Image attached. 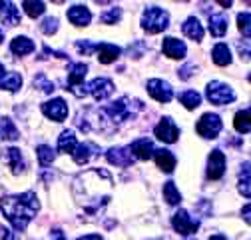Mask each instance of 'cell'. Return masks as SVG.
Instances as JSON below:
<instances>
[{
	"mask_svg": "<svg viewBox=\"0 0 251 240\" xmlns=\"http://www.w3.org/2000/svg\"><path fill=\"white\" fill-rule=\"evenodd\" d=\"M0 208L6 216V220L14 226L16 232H24L40 210L38 196L34 192H24V194H10L0 198Z\"/></svg>",
	"mask_w": 251,
	"mask_h": 240,
	"instance_id": "cell-1",
	"label": "cell"
},
{
	"mask_svg": "<svg viewBox=\"0 0 251 240\" xmlns=\"http://www.w3.org/2000/svg\"><path fill=\"white\" fill-rule=\"evenodd\" d=\"M144 104L140 100H132L130 96H122L118 98L116 102H110L108 106L102 108V114L110 120L114 126L126 122V120H130L136 116V110H142Z\"/></svg>",
	"mask_w": 251,
	"mask_h": 240,
	"instance_id": "cell-2",
	"label": "cell"
},
{
	"mask_svg": "<svg viewBox=\"0 0 251 240\" xmlns=\"http://www.w3.org/2000/svg\"><path fill=\"white\" fill-rule=\"evenodd\" d=\"M170 26V14L168 10L160 6H148L142 14V28L148 34H158Z\"/></svg>",
	"mask_w": 251,
	"mask_h": 240,
	"instance_id": "cell-3",
	"label": "cell"
},
{
	"mask_svg": "<svg viewBox=\"0 0 251 240\" xmlns=\"http://www.w3.org/2000/svg\"><path fill=\"white\" fill-rule=\"evenodd\" d=\"M205 94H207V100L211 104H217V106H226L229 102L235 100V92L224 82H219V80H213L207 84L205 88Z\"/></svg>",
	"mask_w": 251,
	"mask_h": 240,
	"instance_id": "cell-4",
	"label": "cell"
},
{
	"mask_svg": "<svg viewBox=\"0 0 251 240\" xmlns=\"http://www.w3.org/2000/svg\"><path fill=\"white\" fill-rule=\"evenodd\" d=\"M86 72H88V64L84 62H78V64H72L70 70H68V88L70 92L78 98L86 96V86H84V78H86Z\"/></svg>",
	"mask_w": 251,
	"mask_h": 240,
	"instance_id": "cell-5",
	"label": "cell"
},
{
	"mask_svg": "<svg viewBox=\"0 0 251 240\" xmlns=\"http://www.w3.org/2000/svg\"><path fill=\"white\" fill-rule=\"evenodd\" d=\"M172 226L177 234L181 236H190V234H196L198 228H200V220H196L194 216H190L187 210H177V212L172 216Z\"/></svg>",
	"mask_w": 251,
	"mask_h": 240,
	"instance_id": "cell-6",
	"label": "cell"
},
{
	"mask_svg": "<svg viewBox=\"0 0 251 240\" xmlns=\"http://www.w3.org/2000/svg\"><path fill=\"white\" fill-rule=\"evenodd\" d=\"M222 128H224L222 118H219L217 114H213V112L203 114V116L198 120V124H196L198 134L203 136V138H217V134L222 132Z\"/></svg>",
	"mask_w": 251,
	"mask_h": 240,
	"instance_id": "cell-7",
	"label": "cell"
},
{
	"mask_svg": "<svg viewBox=\"0 0 251 240\" xmlns=\"http://www.w3.org/2000/svg\"><path fill=\"white\" fill-rule=\"evenodd\" d=\"M146 86H148L150 96H151L153 100L162 102V104H166V102H170V100L174 98V88H172L170 82H166V80L151 78V80H148Z\"/></svg>",
	"mask_w": 251,
	"mask_h": 240,
	"instance_id": "cell-8",
	"label": "cell"
},
{
	"mask_svg": "<svg viewBox=\"0 0 251 240\" xmlns=\"http://www.w3.org/2000/svg\"><path fill=\"white\" fill-rule=\"evenodd\" d=\"M153 134H155V138L166 142V144H174L179 138V128L176 126V122H174L170 116H164L160 120V124L153 128Z\"/></svg>",
	"mask_w": 251,
	"mask_h": 240,
	"instance_id": "cell-9",
	"label": "cell"
},
{
	"mask_svg": "<svg viewBox=\"0 0 251 240\" xmlns=\"http://www.w3.org/2000/svg\"><path fill=\"white\" fill-rule=\"evenodd\" d=\"M42 112L50 120H54V122H62V120H66V116H68V104L64 98H52L42 104Z\"/></svg>",
	"mask_w": 251,
	"mask_h": 240,
	"instance_id": "cell-10",
	"label": "cell"
},
{
	"mask_svg": "<svg viewBox=\"0 0 251 240\" xmlns=\"http://www.w3.org/2000/svg\"><path fill=\"white\" fill-rule=\"evenodd\" d=\"M114 82L110 78H94L88 86H86V92L92 94L96 100H106L112 92H114Z\"/></svg>",
	"mask_w": 251,
	"mask_h": 240,
	"instance_id": "cell-11",
	"label": "cell"
},
{
	"mask_svg": "<svg viewBox=\"0 0 251 240\" xmlns=\"http://www.w3.org/2000/svg\"><path fill=\"white\" fill-rule=\"evenodd\" d=\"M226 172V154L222 150H213L207 158V178L219 180Z\"/></svg>",
	"mask_w": 251,
	"mask_h": 240,
	"instance_id": "cell-12",
	"label": "cell"
},
{
	"mask_svg": "<svg viewBox=\"0 0 251 240\" xmlns=\"http://www.w3.org/2000/svg\"><path fill=\"white\" fill-rule=\"evenodd\" d=\"M106 158L110 164H116V166H132L134 164V156L130 152V148L126 146H116V148H110L106 152Z\"/></svg>",
	"mask_w": 251,
	"mask_h": 240,
	"instance_id": "cell-13",
	"label": "cell"
},
{
	"mask_svg": "<svg viewBox=\"0 0 251 240\" xmlns=\"http://www.w3.org/2000/svg\"><path fill=\"white\" fill-rule=\"evenodd\" d=\"M153 150H155V148H153V144H151L150 138H138V140H134L132 146H130L132 156H134V158H140V160L151 158V156H153Z\"/></svg>",
	"mask_w": 251,
	"mask_h": 240,
	"instance_id": "cell-14",
	"label": "cell"
},
{
	"mask_svg": "<svg viewBox=\"0 0 251 240\" xmlns=\"http://www.w3.org/2000/svg\"><path fill=\"white\" fill-rule=\"evenodd\" d=\"M162 50H164V54H166V56H170V58H176V60H181V58H185V52H187L185 44H183L181 40L174 38V36H168V38H164V42H162Z\"/></svg>",
	"mask_w": 251,
	"mask_h": 240,
	"instance_id": "cell-15",
	"label": "cell"
},
{
	"mask_svg": "<svg viewBox=\"0 0 251 240\" xmlns=\"http://www.w3.org/2000/svg\"><path fill=\"white\" fill-rule=\"evenodd\" d=\"M98 152H100V148L96 144L84 142V144H76L74 152H72V158H74L76 164H86L94 154H98Z\"/></svg>",
	"mask_w": 251,
	"mask_h": 240,
	"instance_id": "cell-16",
	"label": "cell"
},
{
	"mask_svg": "<svg viewBox=\"0 0 251 240\" xmlns=\"http://www.w3.org/2000/svg\"><path fill=\"white\" fill-rule=\"evenodd\" d=\"M66 16H68V20H70L74 26H88L90 20H92L90 10H88L86 6H82V4H74L72 8H68Z\"/></svg>",
	"mask_w": 251,
	"mask_h": 240,
	"instance_id": "cell-17",
	"label": "cell"
},
{
	"mask_svg": "<svg viewBox=\"0 0 251 240\" xmlns=\"http://www.w3.org/2000/svg\"><path fill=\"white\" fill-rule=\"evenodd\" d=\"M0 20L6 26H16L20 24V12L14 2H0Z\"/></svg>",
	"mask_w": 251,
	"mask_h": 240,
	"instance_id": "cell-18",
	"label": "cell"
},
{
	"mask_svg": "<svg viewBox=\"0 0 251 240\" xmlns=\"http://www.w3.org/2000/svg\"><path fill=\"white\" fill-rule=\"evenodd\" d=\"M122 54V48L110 42H100L98 44V60L102 64H112L116 62V58Z\"/></svg>",
	"mask_w": 251,
	"mask_h": 240,
	"instance_id": "cell-19",
	"label": "cell"
},
{
	"mask_svg": "<svg viewBox=\"0 0 251 240\" xmlns=\"http://www.w3.org/2000/svg\"><path fill=\"white\" fill-rule=\"evenodd\" d=\"M153 158H155V164H158V168H162L168 174L174 172V168H176V156L170 152V150H166V148L153 150Z\"/></svg>",
	"mask_w": 251,
	"mask_h": 240,
	"instance_id": "cell-20",
	"label": "cell"
},
{
	"mask_svg": "<svg viewBox=\"0 0 251 240\" xmlns=\"http://www.w3.org/2000/svg\"><path fill=\"white\" fill-rule=\"evenodd\" d=\"M181 30H183V34H185L187 38H192V40H196V42H200V40L203 38V26L200 24V20H198L196 16L187 18V20L183 22Z\"/></svg>",
	"mask_w": 251,
	"mask_h": 240,
	"instance_id": "cell-21",
	"label": "cell"
},
{
	"mask_svg": "<svg viewBox=\"0 0 251 240\" xmlns=\"http://www.w3.org/2000/svg\"><path fill=\"white\" fill-rule=\"evenodd\" d=\"M209 32L215 38H222L227 32V16L226 14H211L209 16Z\"/></svg>",
	"mask_w": 251,
	"mask_h": 240,
	"instance_id": "cell-22",
	"label": "cell"
},
{
	"mask_svg": "<svg viewBox=\"0 0 251 240\" xmlns=\"http://www.w3.org/2000/svg\"><path fill=\"white\" fill-rule=\"evenodd\" d=\"M4 160H6V164L10 166V170L14 174H20L24 170V158H22L20 148H8L4 152Z\"/></svg>",
	"mask_w": 251,
	"mask_h": 240,
	"instance_id": "cell-23",
	"label": "cell"
},
{
	"mask_svg": "<svg viewBox=\"0 0 251 240\" xmlns=\"http://www.w3.org/2000/svg\"><path fill=\"white\" fill-rule=\"evenodd\" d=\"M211 58H213V62H215L217 66H227V64H231V52H229L227 44H224V42L215 44L213 50H211Z\"/></svg>",
	"mask_w": 251,
	"mask_h": 240,
	"instance_id": "cell-24",
	"label": "cell"
},
{
	"mask_svg": "<svg viewBox=\"0 0 251 240\" xmlns=\"http://www.w3.org/2000/svg\"><path fill=\"white\" fill-rule=\"evenodd\" d=\"M10 50H12L16 56H24V54L34 52V42L30 40L28 36H16V38L10 42Z\"/></svg>",
	"mask_w": 251,
	"mask_h": 240,
	"instance_id": "cell-25",
	"label": "cell"
},
{
	"mask_svg": "<svg viewBox=\"0 0 251 240\" xmlns=\"http://www.w3.org/2000/svg\"><path fill=\"white\" fill-rule=\"evenodd\" d=\"M74 148H76V134L74 130H64L60 136H58V150L60 152H74Z\"/></svg>",
	"mask_w": 251,
	"mask_h": 240,
	"instance_id": "cell-26",
	"label": "cell"
},
{
	"mask_svg": "<svg viewBox=\"0 0 251 240\" xmlns=\"http://www.w3.org/2000/svg\"><path fill=\"white\" fill-rule=\"evenodd\" d=\"M0 138L2 140H16L18 138V128L10 118H0Z\"/></svg>",
	"mask_w": 251,
	"mask_h": 240,
	"instance_id": "cell-27",
	"label": "cell"
},
{
	"mask_svg": "<svg viewBox=\"0 0 251 240\" xmlns=\"http://www.w3.org/2000/svg\"><path fill=\"white\" fill-rule=\"evenodd\" d=\"M177 98H179V102H181L187 110H194V108H198V106L201 104V94L196 92V90H185V92H181Z\"/></svg>",
	"mask_w": 251,
	"mask_h": 240,
	"instance_id": "cell-28",
	"label": "cell"
},
{
	"mask_svg": "<svg viewBox=\"0 0 251 240\" xmlns=\"http://www.w3.org/2000/svg\"><path fill=\"white\" fill-rule=\"evenodd\" d=\"M22 86V76L18 72H6L2 82H0V88L8 90V92H16V90H20Z\"/></svg>",
	"mask_w": 251,
	"mask_h": 240,
	"instance_id": "cell-29",
	"label": "cell"
},
{
	"mask_svg": "<svg viewBox=\"0 0 251 240\" xmlns=\"http://www.w3.org/2000/svg\"><path fill=\"white\" fill-rule=\"evenodd\" d=\"M233 126L239 134H247L251 130V124H249V108H243L235 114V120H233Z\"/></svg>",
	"mask_w": 251,
	"mask_h": 240,
	"instance_id": "cell-30",
	"label": "cell"
},
{
	"mask_svg": "<svg viewBox=\"0 0 251 240\" xmlns=\"http://www.w3.org/2000/svg\"><path fill=\"white\" fill-rule=\"evenodd\" d=\"M164 200L168 204H172V206H176V204L181 202V194H179V190L176 188V184L172 182V180L164 184Z\"/></svg>",
	"mask_w": 251,
	"mask_h": 240,
	"instance_id": "cell-31",
	"label": "cell"
},
{
	"mask_svg": "<svg viewBox=\"0 0 251 240\" xmlns=\"http://www.w3.org/2000/svg\"><path fill=\"white\" fill-rule=\"evenodd\" d=\"M36 156H38V160H40V166H48V164H52V162H54L56 152H54V150H52L50 146L40 144V146L36 148Z\"/></svg>",
	"mask_w": 251,
	"mask_h": 240,
	"instance_id": "cell-32",
	"label": "cell"
},
{
	"mask_svg": "<svg viewBox=\"0 0 251 240\" xmlns=\"http://www.w3.org/2000/svg\"><path fill=\"white\" fill-rule=\"evenodd\" d=\"M22 8H24V12H26L30 18H36V16L44 14L46 4H44V2H32V0H26V2H22Z\"/></svg>",
	"mask_w": 251,
	"mask_h": 240,
	"instance_id": "cell-33",
	"label": "cell"
},
{
	"mask_svg": "<svg viewBox=\"0 0 251 240\" xmlns=\"http://www.w3.org/2000/svg\"><path fill=\"white\" fill-rule=\"evenodd\" d=\"M239 192H241L245 198L251 196V190H249V162H245L243 172H241V178H239Z\"/></svg>",
	"mask_w": 251,
	"mask_h": 240,
	"instance_id": "cell-34",
	"label": "cell"
},
{
	"mask_svg": "<svg viewBox=\"0 0 251 240\" xmlns=\"http://www.w3.org/2000/svg\"><path fill=\"white\" fill-rule=\"evenodd\" d=\"M76 48H78L80 54L90 56L92 52L98 50V42H92V40H76Z\"/></svg>",
	"mask_w": 251,
	"mask_h": 240,
	"instance_id": "cell-35",
	"label": "cell"
},
{
	"mask_svg": "<svg viewBox=\"0 0 251 240\" xmlns=\"http://www.w3.org/2000/svg\"><path fill=\"white\" fill-rule=\"evenodd\" d=\"M120 18H122V8H118V6L110 8L108 12H104V14L100 16V20H102L104 24H116Z\"/></svg>",
	"mask_w": 251,
	"mask_h": 240,
	"instance_id": "cell-36",
	"label": "cell"
},
{
	"mask_svg": "<svg viewBox=\"0 0 251 240\" xmlns=\"http://www.w3.org/2000/svg\"><path fill=\"white\" fill-rule=\"evenodd\" d=\"M40 30L44 34H48V36H52L56 30H58V18H54V16H48V18H44L42 20V24H40Z\"/></svg>",
	"mask_w": 251,
	"mask_h": 240,
	"instance_id": "cell-37",
	"label": "cell"
},
{
	"mask_svg": "<svg viewBox=\"0 0 251 240\" xmlns=\"http://www.w3.org/2000/svg\"><path fill=\"white\" fill-rule=\"evenodd\" d=\"M249 20H251V14H249V12H241V14L237 16L239 32H241L245 38H249V34H251V30H249Z\"/></svg>",
	"mask_w": 251,
	"mask_h": 240,
	"instance_id": "cell-38",
	"label": "cell"
},
{
	"mask_svg": "<svg viewBox=\"0 0 251 240\" xmlns=\"http://www.w3.org/2000/svg\"><path fill=\"white\" fill-rule=\"evenodd\" d=\"M34 86L36 88H40L42 92H54V82H48L46 78H44V74H38L36 78H34Z\"/></svg>",
	"mask_w": 251,
	"mask_h": 240,
	"instance_id": "cell-39",
	"label": "cell"
},
{
	"mask_svg": "<svg viewBox=\"0 0 251 240\" xmlns=\"http://www.w3.org/2000/svg\"><path fill=\"white\" fill-rule=\"evenodd\" d=\"M194 70H196V66H194V64H185L183 68H179V70H177V76H179L181 80H187V78H192Z\"/></svg>",
	"mask_w": 251,
	"mask_h": 240,
	"instance_id": "cell-40",
	"label": "cell"
},
{
	"mask_svg": "<svg viewBox=\"0 0 251 240\" xmlns=\"http://www.w3.org/2000/svg\"><path fill=\"white\" fill-rule=\"evenodd\" d=\"M0 240H14V232H10L4 226H0Z\"/></svg>",
	"mask_w": 251,
	"mask_h": 240,
	"instance_id": "cell-41",
	"label": "cell"
},
{
	"mask_svg": "<svg viewBox=\"0 0 251 240\" xmlns=\"http://www.w3.org/2000/svg\"><path fill=\"white\" fill-rule=\"evenodd\" d=\"M76 240H104L100 234H88V236H80V238H76Z\"/></svg>",
	"mask_w": 251,
	"mask_h": 240,
	"instance_id": "cell-42",
	"label": "cell"
},
{
	"mask_svg": "<svg viewBox=\"0 0 251 240\" xmlns=\"http://www.w3.org/2000/svg\"><path fill=\"white\" fill-rule=\"evenodd\" d=\"M249 210H251V206H249V204H245V208H243V212H241V214H243V218H245V222H247V224H249V220H251V218H249Z\"/></svg>",
	"mask_w": 251,
	"mask_h": 240,
	"instance_id": "cell-43",
	"label": "cell"
},
{
	"mask_svg": "<svg viewBox=\"0 0 251 240\" xmlns=\"http://www.w3.org/2000/svg\"><path fill=\"white\" fill-rule=\"evenodd\" d=\"M52 240H66V238H64V234H62L60 230H54V238Z\"/></svg>",
	"mask_w": 251,
	"mask_h": 240,
	"instance_id": "cell-44",
	"label": "cell"
},
{
	"mask_svg": "<svg viewBox=\"0 0 251 240\" xmlns=\"http://www.w3.org/2000/svg\"><path fill=\"white\" fill-rule=\"evenodd\" d=\"M209 240H227V238H226L224 234H213V236H211Z\"/></svg>",
	"mask_w": 251,
	"mask_h": 240,
	"instance_id": "cell-45",
	"label": "cell"
},
{
	"mask_svg": "<svg viewBox=\"0 0 251 240\" xmlns=\"http://www.w3.org/2000/svg\"><path fill=\"white\" fill-rule=\"evenodd\" d=\"M4 74H6V70H4V64H0V82H2Z\"/></svg>",
	"mask_w": 251,
	"mask_h": 240,
	"instance_id": "cell-46",
	"label": "cell"
},
{
	"mask_svg": "<svg viewBox=\"0 0 251 240\" xmlns=\"http://www.w3.org/2000/svg\"><path fill=\"white\" fill-rule=\"evenodd\" d=\"M4 40V34H2V30H0V42H2Z\"/></svg>",
	"mask_w": 251,
	"mask_h": 240,
	"instance_id": "cell-47",
	"label": "cell"
},
{
	"mask_svg": "<svg viewBox=\"0 0 251 240\" xmlns=\"http://www.w3.org/2000/svg\"><path fill=\"white\" fill-rule=\"evenodd\" d=\"M158 240H164V238H158Z\"/></svg>",
	"mask_w": 251,
	"mask_h": 240,
	"instance_id": "cell-48",
	"label": "cell"
}]
</instances>
